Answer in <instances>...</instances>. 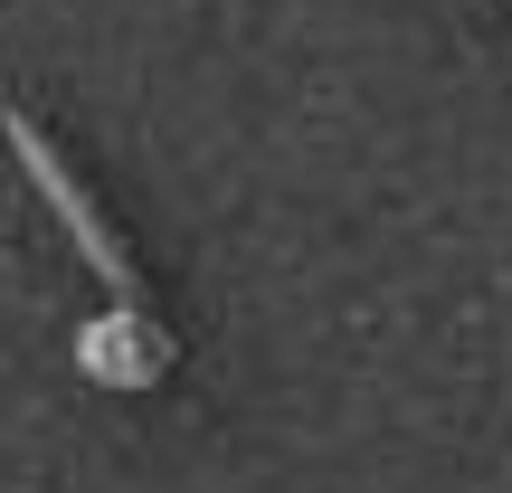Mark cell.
I'll return each mask as SVG.
<instances>
[{
  "mask_svg": "<svg viewBox=\"0 0 512 493\" xmlns=\"http://www.w3.org/2000/svg\"><path fill=\"white\" fill-rule=\"evenodd\" d=\"M0 133H10L19 171H29V181H38V200L57 209V228H67V238H76V256H86V266L105 275V294H114V304L133 313V323H143V275H133L124 238H114V228H105V209H95L86 190H76V171H67V162H57V152H48V133H38L29 114H0Z\"/></svg>",
  "mask_w": 512,
  "mask_h": 493,
  "instance_id": "1",
  "label": "cell"
}]
</instances>
